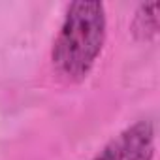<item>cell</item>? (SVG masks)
<instances>
[{"instance_id": "6da1fadb", "label": "cell", "mask_w": 160, "mask_h": 160, "mask_svg": "<svg viewBox=\"0 0 160 160\" xmlns=\"http://www.w3.org/2000/svg\"><path fill=\"white\" fill-rule=\"evenodd\" d=\"M106 6L102 2H72L55 40L53 68L68 83H79L94 68L106 43Z\"/></svg>"}, {"instance_id": "7a4b0ae2", "label": "cell", "mask_w": 160, "mask_h": 160, "mask_svg": "<svg viewBox=\"0 0 160 160\" xmlns=\"http://www.w3.org/2000/svg\"><path fill=\"white\" fill-rule=\"evenodd\" d=\"M156 130L152 121H138L115 136L92 160H152Z\"/></svg>"}, {"instance_id": "3957f363", "label": "cell", "mask_w": 160, "mask_h": 160, "mask_svg": "<svg viewBox=\"0 0 160 160\" xmlns=\"http://www.w3.org/2000/svg\"><path fill=\"white\" fill-rule=\"evenodd\" d=\"M158 2H149L139 8L134 21V32L139 38L149 40L158 34Z\"/></svg>"}]
</instances>
